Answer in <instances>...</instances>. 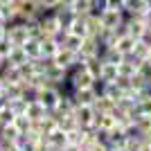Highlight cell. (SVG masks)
Listing matches in <instances>:
<instances>
[{
	"label": "cell",
	"mask_w": 151,
	"mask_h": 151,
	"mask_svg": "<svg viewBox=\"0 0 151 151\" xmlns=\"http://www.w3.org/2000/svg\"><path fill=\"white\" fill-rule=\"evenodd\" d=\"M95 81V77L86 72L83 65H75L72 70H68V79L65 83H70V90H79V88H90Z\"/></svg>",
	"instance_id": "obj_1"
},
{
	"label": "cell",
	"mask_w": 151,
	"mask_h": 151,
	"mask_svg": "<svg viewBox=\"0 0 151 151\" xmlns=\"http://www.w3.org/2000/svg\"><path fill=\"white\" fill-rule=\"evenodd\" d=\"M5 38H7V43L9 45H23L27 41V27L25 23H7L5 25Z\"/></svg>",
	"instance_id": "obj_2"
},
{
	"label": "cell",
	"mask_w": 151,
	"mask_h": 151,
	"mask_svg": "<svg viewBox=\"0 0 151 151\" xmlns=\"http://www.w3.org/2000/svg\"><path fill=\"white\" fill-rule=\"evenodd\" d=\"M101 43H99V38H95V36H86L81 41V47H79V57H83V61L86 59H93V57H101Z\"/></svg>",
	"instance_id": "obj_3"
},
{
	"label": "cell",
	"mask_w": 151,
	"mask_h": 151,
	"mask_svg": "<svg viewBox=\"0 0 151 151\" xmlns=\"http://www.w3.org/2000/svg\"><path fill=\"white\" fill-rule=\"evenodd\" d=\"M61 93H63L61 88H57V86H50V88H45V90H38L36 101L45 108V111H52V108L57 106V101H59V97H61Z\"/></svg>",
	"instance_id": "obj_4"
},
{
	"label": "cell",
	"mask_w": 151,
	"mask_h": 151,
	"mask_svg": "<svg viewBox=\"0 0 151 151\" xmlns=\"http://www.w3.org/2000/svg\"><path fill=\"white\" fill-rule=\"evenodd\" d=\"M38 27H41V38H52V34H57V32L61 29L59 20L54 18V14H52V12L43 14V16L38 18Z\"/></svg>",
	"instance_id": "obj_5"
},
{
	"label": "cell",
	"mask_w": 151,
	"mask_h": 151,
	"mask_svg": "<svg viewBox=\"0 0 151 151\" xmlns=\"http://www.w3.org/2000/svg\"><path fill=\"white\" fill-rule=\"evenodd\" d=\"M99 20H101V27L104 29H120L122 23H124V14L122 12H111V9H104L99 14Z\"/></svg>",
	"instance_id": "obj_6"
},
{
	"label": "cell",
	"mask_w": 151,
	"mask_h": 151,
	"mask_svg": "<svg viewBox=\"0 0 151 151\" xmlns=\"http://www.w3.org/2000/svg\"><path fill=\"white\" fill-rule=\"evenodd\" d=\"M72 111H75V101H72L70 93H65V90H63V93H61V97H59V101H57V106L52 108L50 113H52V115H54V117L59 120L61 115H70Z\"/></svg>",
	"instance_id": "obj_7"
},
{
	"label": "cell",
	"mask_w": 151,
	"mask_h": 151,
	"mask_svg": "<svg viewBox=\"0 0 151 151\" xmlns=\"http://www.w3.org/2000/svg\"><path fill=\"white\" fill-rule=\"evenodd\" d=\"M52 61L57 63L59 68H63V70H72L75 68V61H77V52H70V50H65V47H59L57 54L52 57Z\"/></svg>",
	"instance_id": "obj_8"
},
{
	"label": "cell",
	"mask_w": 151,
	"mask_h": 151,
	"mask_svg": "<svg viewBox=\"0 0 151 151\" xmlns=\"http://www.w3.org/2000/svg\"><path fill=\"white\" fill-rule=\"evenodd\" d=\"M72 115H75L77 124L81 126V129H86V126L93 124V120H95V115H97V113L93 111V106H75Z\"/></svg>",
	"instance_id": "obj_9"
},
{
	"label": "cell",
	"mask_w": 151,
	"mask_h": 151,
	"mask_svg": "<svg viewBox=\"0 0 151 151\" xmlns=\"http://www.w3.org/2000/svg\"><path fill=\"white\" fill-rule=\"evenodd\" d=\"M124 34H129L131 38H135V41H140L142 38V34L147 32V27L142 25V20L140 18H124Z\"/></svg>",
	"instance_id": "obj_10"
},
{
	"label": "cell",
	"mask_w": 151,
	"mask_h": 151,
	"mask_svg": "<svg viewBox=\"0 0 151 151\" xmlns=\"http://www.w3.org/2000/svg\"><path fill=\"white\" fill-rule=\"evenodd\" d=\"M135 43H138V41H135V38H131L129 34H117V38H115V45H113V47L120 52L122 57H129V54L133 52V47H135Z\"/></svg>",
	"instance_id": "obj_11"
},
{
	"label": "cell",
	"mask_w": 151,
	"mask_h": 151,
	"mask_svg": "<svg viewBox=\"0 0 151 151\" xmlns=\"http://www.w3.org/2000/svg\"><path fill=\"white\" fill-rule=\"evenodd\" d=\"M52 14H54V18L59 20V25H61L63 29H68V27L77 20V16L72 14V9H70V7H61V5H59Z\"/></svg>",
	"instance_id": "obj_12"
},
{
	"label": "cell",
	"mask_w": 151,
	"mask_h": 151,
	"mask_svg": "<svg viewBox=\"0 0 151 151\" xmlns=\"http://www.w3.org/2000/svg\"><path fill=\"white\" fill-rule=\"evenodd\" d=\"M25 61H29V59H27V54L23 52V47H20V45H12L9 52H7V57H5V63H9V65H14V68H18V65H23Z\"/></svg>",
	"instance_id": "obj_13"
},
{
	"label": "cell",
	"mask_w": 151,
	"mask_h": 151,
	"mask_svg": "<svg viewBox=\"0 0 151 151\" xmlns=\"http://www.w3.org/2000/svg\"><path fill=\"white\" fill-rule=\"evenodd\" d=\"M70 97L75 101V106H90L95 99V93L90 88H79V90H70Z\"/></svg>",
	"instance_id": "obj_14"
},
{
	"label": "cell",
	"mask_w": 151,
	"mask_h": 151,
	"mask_svg": "<svg viewBox=\"0 0 151 151\" xmlns=\"http://www.w3.org/2000/svg\"><path fill=\"white\" fill-rule=\"evenodd\" d=\"M145 9V0H124V18H140Z\"/></svg>",
	"instance_id": "obj_15"
},
{
	"label": "cell",
	"mask_w": 151,
	"mask_h": 151,
	"mask_svg": "<svg viewBox=\"0 0 151 151\" xmlns=\"http://www.w3.org/2000/svg\"><path fill=\"white\" fill-rule=\"evenodd\" d=\"M83 25H86V32H88V36H99L101 34V20H99V16H95V14H88V16H83Z\"/></svg>",
	"instance_id": "obj_16"
},
{
	"label": "cell",
	"mask_w": 151,
	"mask_h": 151,
	"mask_svg": "<svg viewBox=\"0 0 151 151\" xmlns=\"http://www.w3.org/2000/svg\"><path fill=\"white\" fill-rule=\"evenodd\" d=\"M90 106H93L95 113L101 115V113H111V111L115 108V101L108 99L106 95H99V97H95V99H93V104H90Z\"/></svg>",
	"instance_id": "obj_17"
},
{
	"label": "cell",
	"mask_w": 151,
	"mask_h": 151,
	"mask_svg": "<svg viewBox=\"0 0 151 151\" xmlns=\"http://www.w3.org/2000/svg\"><path fill=\"white\" fill-rule=\"evenodd\" d=\"M45 140H47V145H50L52 149H63V147L68 145V135H65L61 129H54L52 133H47Z\"/></svg>",
	"instance_id": "obj_18"
},
{
	"label": "cell",
	"mask_w": 151,
	"mask_h": 151,
	"mask_svg": "<svg viewBox=\"0 0 151 151\" xmlns=\"http://www.w3.org/2000/svg\"><path fill=\"white\" fill-rule=\"evenodd\" d=\"M20 47L27 54V59H41V41L38 38H27Z\"/></svg>",
	"instance_id": "obj_19"
},
{
	"label": "cell",
	"mask_w": 151,
	"mask_h": 151,
	"mask_svg": "<svg viewBox=\"0 0 151 151\" xmlns=\"http://www.w3.org/2000/svg\"><path fill=\"white\" fill-rule=\"evenodd\" d=\"M99 79L101 81H115L117 79V65L115 63H108V61H101V70H99Z\"/></svg>",
	"instance_id": "obj_20"
},
{
	"label": "cell",
	"mask_w": 151,
	"mask_h": 151,
	"mask_svg": "<svg viewBox=\"0 0 151 151\" xmlns=\"http://www.w3.org/2000/svg\"><path fill=\"white\" fill-rule=\"evenodd\" d=\"M50 113V111H45L38 101H32V104H27V108H25V115L29 117L32 122H38V120H43L45 115Z\"/></svg>",
	"instance_id": "obj_21"
},
{
	"label": "cell",
	"mask_w": 151,
	"mask_h": 151,
	"mask_svg": "<svg viewBox=\"0 0 151 151\" xmlns=\"http://www.w3.org/2000/svg\"><path fill=\"white\" fill-rule=\"evenodd\" d=\"M0 79L7 83H18L20 81V75H18V68H14V65H9V63H5L2 65V70H0Z\"/></svg>",
	"instance_id": "obj_22"
},
{
	"label": "cell",
	"mask_w": 151,
	"mask_h": 151,
	"mask_svg": "<svg viewBox=\"0 0 151 151\" xmlns=\"http://www.w3.org/2000/svg\"><path fill=\"white\" fill-rule=\"evenodd\" d=\"M72 14H75L77 18H83V16H88L93 14V5H90V0H75L72 5H70Z\"/></svg>",
	"instance_id": "obj_23"
},
{
	"label": "cell",
	"mask_w": 151,
	"mask_h": 151,
	"mask_svg": "<svg viewBox=\"0 0 151 151\" xmlns=\"http://www.w3.org/2000/svg\"><path fill=\"white\" fill-rule=\"evenodd\" d=\"M57 126L61 129L63 133H70V131H75V129H79V124H77V120H75V115L70 113V115H61L57 120Z\"/></svg>",
	"instance_id": "obj_24"
},
{
	"label": "cell",
	"mask_w": 151,
	"mask_h": 151,
	"mask_svg": "<svg viewBox=\"0 0 151 151\" xmlns=\"http://www.w3.org/2000/svg\"><path fill=\"white\" fill-rule=\"evenodd\" d=\"M41 41V57L43 59H52L54 54H57V45H54V41L52 38H38Z\"/></svg>",
	"instance_id": "obj_25"
},
{
	"label": "cell",
	"mask_w": 151,
	"mask_h": 151,
	"mask_svg": "<svg viewBox=\"0 0 151 151\" xmlns=\"http://www.w3.org/2000/svg\"><path fill=\"white\" fill-rule=\"evenodd\" d=\"M133 124H135L138 133L145 138L147 133H151V115H138V120L133 122Z\"/></svg>",
	"instance_id": "obj_26"
},
{
	"label": "cell",
	"mask_w": 151,
	"mask_h": 151,
	"mask_svg": "<svg viewBox=\"0 0 151 151\" xmlns=\"http://www.w3.org/2000/svg\"><path fill=\"white\" fill-rule=\"evenodd\" d=\"M14 126L18 129V133H27L32 126H34V122H32L27 115H16V117H14Z\"/></svg>",
	"instance_id": "obj_27"
},
{
	"label": "cell",
	"mask_w": 151,
	"mask_h": 151,
	"mask_svg": "<svg viewBox=\"0 0 151 151\" xmlns=\"http://www.w3.org/2000/svg\"><path fill=\"white\" fill-rule=\"evenodd\" d=\"M138 108L142 115H151V90H145L142 93V97H140L138 101Z\"/></svg>",
	"instance_id": "obj_28"
},
{
	"label": "cell",
	"mask_w": 151,
	"mask_h": 151,
	"mask_svg": "<svg viewBox=\"0 0 151 151\" xmlns=\"http://www.w3.org/2000/svg\"><path fill=\"white\" fill-rule=\"evenodd\" d=\"M131 57L138 59V61H147V59H149V47H147L142 41H138L135 47H133V52H131Z\"/></svg>",
	"instance_id": "obj_29"
},
{
	"label": "cell",
	"mask_w": 151,
	"mask_h": 151,
	"mask_svg": "<svg viewBox=\"0 0 151 151\" xmlns=\"http://www.w3.org/2000/svg\"><path fill=\"white\" fill-rule=\"evenodd\" d=\"M68 32H70V34H75V36H79V38H86V36H88L86 25H83V18H77L75 23L68 27Z\"/></svg>",
	"instance_id": "obj_30"
},
{
	"label": "cell",
	"mask_w": 151,
	"mask_h": 151,
	"mask_svg": "<svg viewBox=\"0 0 151 151\" xmlns=\"http://www.w3.org/2000/svg\"><path fill=\"white\" fill-rule=\"evenodd\" d=\"M138 77H142L147 83L151 86V61L147 59V61H140V65H138V72H135Z\"/></svg>",
	"instance_id": "obj_31"
},
{
	"label": "cell",
	"mask_w": 151,
	"mask_h": 151,
	"mask_svg": "<svg viewBox=\"0 0 151 151\" xmlns=\"http://www.w3.org/2000/svg\"><path fill=\"white\" fill-rule=\"evenodd\" d=\"M104 95H106L108 99H113L115 104H117V101L122 99V95H124V93H122V90L117 88V86H115L113 81H111V83H106V88H104Z\"/></svg>",
	"instance_id": "obj_32"
},
{
	"label": "cell",
	"mask_w": 151,
	"mask_h": 151,
	"mask_svg": "<svg viewBox=\"0 0 151 151\" xmlns=\"http://www.w3.org/2000/svg\"><path fill=\"white\" fill-rule=\"evenodd\" d=\"M7 108H9L14 115H25L27 104H25L23 99H9V101H7Z\"/></svg>",
	"instance_id": "obj_33"
},
{
	"label": "cell",
	"mask_w": 151,
	"mask_h": 151,
	"mask_svg": "<svg viewBox=\"0 0 151 151\" xmlns=\"http://www.w3.org/2000/svg\"><path fill=\"white\" fill-rule=\"evenodd\" d=\"M81 41L83 38L75 36V34H68V38H65V43H63V47L70 52H79V47H81Z\"/></svg>",
	"instance_id": "obj_34"
},
{
	"label": "cell",
	"mask_w": 151,
	"mask_h": 151,
	"mask_svg": "<svg viewBox=\"0 0 151 151\" xmlns=\"http://www.w3.org/2000/svg\"><path fill=\"white\" fill-rule=\"evenodd\" d=\"M68 34H70V32H68V29H63V27L57 32V34H52V41H54V45H57V47H63V43H65Z\"/></svg>",
	"instance_id": "obj_35"
},
{
	"label": "cell",
	"mask_w": 151,
	"mask_h": 151,
	"mask_svg": "<svg viewBox=\"0 0 151 151\" xmlns=\"http://www.w3.org/2000/svg\"><path fill=\"white\" fill-rule=\"evenodd\" d=\"M36 2H38V7H41L45 14H47V12H54V9L59 7V0H36Z\"/></svg>",
	"instance_id": "obj_36"
},
{
	"label": "cell",
	"mask_w": 151,
	"mask_h": 151,
	"mask_svg": "<svg viewBox=\"0 0 151 151\" xmlns=\"http://www.w3.org/2000/svg\"><path fill=\"white\" fill-rule=\"evenodd\" d=\"M106 9H111V12H122V14H124V0H106Z\"/></svg>",
	"instance_id": "obj_37"
},
{
	"label": "cell",
	"mask_w": 151,
	"mask_h": 151,
	"mask_svg": "<svg viewBox=\"0 0 151 151\" xmlns=\"http://www.w3.org/2000/svg\"><path fill=\"white\" fill-rule=\"evenodd\" d=\"M113 83H115V86H117V88L122 90V93L131 88V79H129V77H117V79H115Z\"/></svg>",
	"instance_id": "obj_38"
},
{
	"label": "cell",
	"mask_w": 151,
	"mask_h": 151,
	"mask_svg": "<svg viewBox=\"0 0 151 151\" xmlns=\"http://www.w3.org/2000/svg\"><path fill=\"white\" fill-rule=\"evenodd\" d=\"M140 20H142V25H145L147 29H151V9H145L142 16H140Z\"/></svg>",
	"instance_id": "obj_39"
},
{
	"label": "cell",
	"mask_w": 151,
	"mask_h": 151,
	"mask_svg": "<svg viewBox=\"0 0 151 151\" xmlns=\"http://www.w3.org/2000/svg\"><path fill=\"white\" fill-rule=\"evenodd\" d=\"M9 47H12V45L7 43V38H5V41H0V59H5V57H7Z\"/></svg>",
	"instance_id": "obj_40"
},
{
	"label": "cell",
	"mask_w": 151,
	"mask_h": 151,
	"mask_svg": "<svg viewBox=\"0 0 151 151\" xmlns=\"http://www.w3.org/2000/svg\"><path fill=\"white\" fill-rule=\"evenodd\" d=\"M61 151H81V147H77V145H65Z\"/></svg>",
	"instance_id": "obj_41"
},
{
	"label": "cell",
	"mask_w": 151,
	"mask_h": 151,
	"mask_svg": "<svg viewBox=\"0 0 151 151\" xmlns=\"http://www.w3.org/2000/svg\"><path fill=\"white\" fill-rule=\"evenodd\" d=\"M2 108H7V99H5V95H0V111Z\"/></svg>",
	"instance_id": "obj_42"
},
{
	"label": "cell",
	"mask_w": 151,
	"mask_h": 151,
	"mask_svg": "<svg viewBox=\"0 0 151 151\" xmlns=\"http://www.w3.org/2000/svg\"><path fill=\"white\" fill-rule=\"evenodd\" d=\"M72 2H75V0H59V5H61V7H70Z\"/></svg>",
	"instance_id": "obj_43"
},
{
	"label": "cell",
	"mask_w": 151,
	"mask_h": 151,
	"mask_svg": "<svg viewBox=\"0 0 151 151\" xmlns=\"http://www.w3.org/2000/svg\"><path fill=\"white\" fill-rule=\"evenodd\" d=\"M0 41H5V25H0Z\"/></svg>",
	"instance_id": "obj_44"
},
{
	"label": "cell",
	"mask_w": 151,
	"mask_h": 151,
	"mask_svg": "<svg viewBox=\"0 0 151 151\" xmlns=\"http://www.w3.org/2000/svg\"><path fill=\"white\" fill-rule=\"evenodd\" d=\"M9 2H14V0H0V7H5V5H9Z\"/></svg>",
	"instance_id": "obj_45"
},
{
	"label": "cell",
	"mask_w": 151,
	"mask_h": 151,
	"mask_svg": "<svg viewBox=\"0 0 151 151\" xmlns=\"http://www.w3.org/2000/svg\"><path fill=\"white\" fill-rule=\"evenodd\" d=\"M5 93V81H2V79H0V95Z\"/></svg>",
	"instance_id": "obj_46"
},
{
	"label": "cell",
	"mask_w": 151,
	"mask_h": 151,
	"mask_svg": "<svg viewBox=\"0 0 151 151\" xmlns=\"http://www.w3.org/2000/svg\"><path fill=\"white\" fill-rule=\"evenodd\" d=\"M145 5H147V9H151V0H145Z\"/></svg>",
	"instance_id": "obj_47"
},
{
	"label": "cell",
	"mask_w": 151,
	"mask_h": 151,
	"mask_svg": "<svg viewBox=\"0 0 151 151\" xmlns=\"http://www.w3.org/2000/svg\"><path fill=\"white\" fill-rule=\"evenodd\" d=\"M2 65H5V59H0V70H2Z\"/></svg>",
	"instance_id": "obj_48"
},
{
	"label": "cell",
	"mask_w": 151,
	"mask_h": 151,
	"mask_svg": "<svg viewBox=\"0 0 151 151\" xmlns=\"http://www.w3.org/2000/svg\"><path fill=\"white\" fill-rule=\"evenodd\" d=\"M0 25H5V23H2V16H0Z\"/></svg>",
	"instance_id": "obj_49"
},
{
	"label": "cell",
	"mask_w": 151,
	"mask_h": 151,
	"mask_svg": "<svg viewBox=\"0 0 151 151\" xmlns=\"http://www.w3.org/2000/svg\"><path fill=\"white\" fill-rule=\"evenodd\" d=\"M111 151H113V149H111ZM117 151H126V149H117Z\"/></svg>",
	"instance_id": "obj_50"
},
{
	"label": "cell",
	"mask_w": 151,
	"mask_h": 151,
	"mask_svg": "<svg viewBox=\"0 0 151 151\" xmlns=\"http://www.w3.org/2000/svg\"><path fill=\"white\" fill-rule=\"evenodd\" d=\"M52 151H61V149H52Z\"/></svg>",
	"instance_id": "obj_51"
},
{
	"label": "cell",
	"mask_w": 151,
	"mask_h": 151,
	"mask_svg": "<svg viewBox=\"0 0 151 151\" xmlns=\"http://www.w3.org/2000/svg\"><path fill=\"white\" fill-rule=\"evenodd\" d=\"M149 32H151V29H149Z\"/></svg>",
	"instance_id": "obj_52"
}]
</instances>
